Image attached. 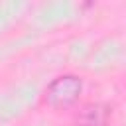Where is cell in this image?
<instances>
[{
	"mask_svg": "<svg viewBox=\"0 0 126 126\" xmlns=\"http://www.w3.org/2000/svg\"><path fill=\"white\" fill-rule=\"evenodd\" d=\"M83 93V79L77 75H59L43 91V102L53 110H69L75 106Z\"/></svg>",
	"mask_w": 126,
	"mask_h": 126,
	"instance_id": "obj_1",
	"label": "cell"
},
{
	"mask_svg": "<svg viewBox=\"0 0 126 126\" xmlns=\"http://www.w3.org/2000/svg\"><path fill=\"white\" fill-rule=\"evenodd\" d=\"M112 118V106L106 102H85L73 116L75 126H108Z\"/></svg>",
	"mask_w": 126,
	"mask_h": 126,
	"instance_id": "obj_2",
	"label": "cell"
}]
</instances>
